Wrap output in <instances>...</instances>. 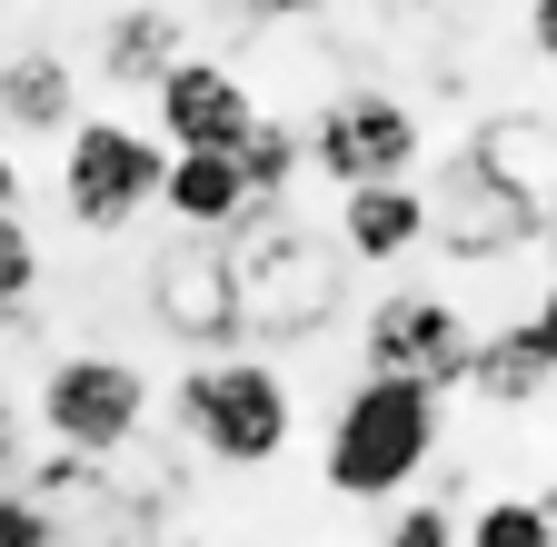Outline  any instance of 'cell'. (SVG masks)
I'll list each match as a JSON object with an SVG mask.
<instances>
[{
	"instance_id": "3957f363",
	"label": "cell",
	"mask_w": 557,
	"mask_h": 547,
	"mask_svg": "<svg viewBox=\"0 0 557 547\" xmlns=\"http://www.w3.org/2000/svg\"><path fill=\"white\" fill-rule=\"evenodd\" d=\"M180 428L209 468H269L289 448V388L269 359H189L180 369Z\"/></svg>"
},
{
	"instance_id": "7a4b0ae2",
	"label": "cell",
	"mask_w": 557,
	"mask_h": 547,
	"mask_svg": "<svg viewBox=\"0 0 557 547\" xmlns=\"http://www.w3.org/2000/svg\"><path fill=\"white\" fill-rule=\"evenodd\" d=\"M438 458V398H418V388H398V378H359L338 398V419H329V488L338 498H398L418 468Z\"/></svg>"
},
{
	"instance_id": "52a82bcc",
	"label": "cell",
	"mask_w": 557,
	"mask_h": 547,
	"mask_svg": "<svg viewBox=\"0 0 557 547\" xmlns=\"http://www.w3.org/2000/svg\"><path fill=\"white\" fill-rule=\"evenodd\" d=\"M359 349H369V378H398L418 398H448L468 378V319L448 299H429V289H398V299L369 309V338H359Z\"/></svg>"
},
{
	"instance_id": "ffe728a7",
	"label": "cell",
	"mask_w": 557,
	"mask_h": 547,
	"mask_svg": "<svg viewBox=\"0 0 557 547\" xmlns=\"http://www.w3.org/2000/svg\"><path fill=\"white\" fill-rule=\"evenodd\" d=\"M379 547H458V508L418 498V508H398V518H388V537H379Z\"/></svg>"
},
{
	"instance_id": "44dd1931",
	"label": "cell",
	"mask_w": 557,
	"mask_h": 547,
	"mask_svg": "<svg viewBox=\"0 0 557 547\" xmlns=\"http://www.w3.org/2000/svg\"><path fill=\"white\" fill-rule=\"evenodd\" d=\"M11 477H21V408L0 398V488H11Z\"/></svg>"
},
{
	"instance_id": "8fae6325",
	"label": "cell",
	"mask_w": 557,
	"mask_h": 547,
	"mask_svg": "<svg viewBox=\"0 0 557 547\" xmlns=\"http://www.w3.org/2000/svg\"><path fill=\"white\" fill-rule=\"evenodd\" d=\"M468 179H487L498 199H518V210L547 220V120L537 110H508V120H487L478 129V150H458Z\"/></svg>"
},
{
	"instance_id": "5b68a950",
	"label": "cell",
	"mask_w": 557,
	"mask_h": 547,
	"mask_svg": "<svg viewBox=\"0 0 557 547\" xmlns=\"http://www.w3.org/2000/svg\"><path fill=\"white\" fill-rule=\"evenodd\" d=\"M40 428H50V448H70V458H120L139 428H150V378H139L129 359L81 349V359H60V369L40 378Z\"/></svg>"
},
{
	"instance_id": "7402d4cb",
	"label": "cell",
	"mask_w": 557,
	"mask_h": 547,
	"mask_svg": "<svg viewBox=\"0 0 557 547\" xmlns=\"http://www.w3.org/2000/svg\"><path fill=\"white\" fill-rule=\"evenodd\" d=\"M537 60H557V0H537Z\"/></svg>"
},
{
	"instance_id": "e0dca14e",
	"label": "cell",
	"mask_w": 557,
	"mask_h": 547,
	"mask_svg": "<svg viewBox=\"0 0 557 547\" xmlns=\"http://www.w3.org/2000/svg\"><path fill=\"white\" fill-rule=\"evenodd\" d=\"M230 170H239V189H249V210H278L289 179H299V129H289V120H249L239 150H230Z\"/></svg>"
},
{
	"instance_id": "5bb4252c",
	"label": "cell",
	"mask_w": 557,
	"mask_h": 547,
	"mask_svg": "<svg viewBox=\"0 0 557 547\" xmlns=\"http://www.w3.org/2000/svg\"><path fill=\"white\" fill-rule=\"evenodd\" d=\"M438 210H448V249H468V259H498V249H528L547 220L537 210H518V199H498L487 179H468L458 160H448V179H438Z\"/></svg>"
},
{
	"instance_id": "603a6c76",
	"label": "cell",
	"mask_w": 557,
	"mask_h": 547,
	"mask_svg": "<svg viewBox=\"0 0 557 547\" xmlns=\"http://www.w3.org/2000/svg\"><path fill=\"white\" fill-rule=\"evenodd\" d=\"M21 210V170H11V150H0V220Z\"/></svg>"
},
{
	"instance_id": "277c9868",
	"label": "cell",
	"mask_w": 557,
	"mask_h": 547,
	"mask_svg": "<svg viewBox=\"0 0 557 547\" xmlns=\"http://www.w3.org/2000/svg\"><path fill=\"white\" fill-rule=\"evenodd\" d=\"M299 170L338 179V189H398L418 170V120L388 90H338L309 129H299Z\"/></svg>"
},
{
	"instance_id": "4fadbf2b",
	"label": "cell",
	"mask_w": 557,
	"mask_h": 547,
	"mask_svg": "<svg viewBox=\"0 0 557 547\" xmlns=\"http://www.w3.org/2000/svg\"><path fill=\"white\" fill-rule=\"evenodd\" d=\"M160 210H170L180 229L230 239V229L249 220V189H239L230 150H170V170H160Z\"/></svg>"
},
{
	"instance_id": "30bf717a",
	"label": "cell",
	"mask_w": 557,
	"mask_h": 547,
	"mask_svg": "<svg viewBox=\"0 0 557 547\" xmlns=\"http://www.w3.org/2000/svg\"><path fill=\"white\" fill-rule=\"evenodd\" d=\"M547 369H557V328H547V309H528L498 338H468V378L458 388L498 398V408H528V398H547Z\"/></svg>"
},
{
	"instance_id": "2e32d148",
	"label": "cell",
	"mask_w": 557,
	"mask_h": 547,
	"mask_svg": "<svg viewBox=\"0 0 557 547\" xmlns=\"http://www.w3.org/2000/svg\"><path fill=\"white\" fill-rule=\"evenodd\" d=\"M0 120H21V129H70V71H60V50L0 60Z\"/></svg>"
},
{
	"instance_id": "9a60e30c",
	"label": "cell",
	"mask_w": 557,
	"mask_h": 547,
	"mask_svg": "<svg viewBox=\"0 0 557 547\" xmlns=\"http://www.w3.org/2000/svg\"><path fill=\"white\" fill-rule=\"evenodd\" d=\"M180 21L170 11H120L110 30H100V80H120V90H160L170 71H180Z\"/></svg>"
},
{
	"instance_id": "ba28073f",
	"label": "cell",
	"mask_w": 557,
	"mask_h": 547,
	"mask_svg": "<svg viewBox=\"0 0 557 547\" xmlns=\"http://www.w3.org/2000/svg\"><path fill=\"white\" fill-rule=\"evenodd\" d=\"M150 309H160V328L180 338V349H199V359H230V338H239L230 249L209 239V229L160 239V259H150Z\"/></svg>"
},
{
	"instance_id": "6da1fadb",
	"label": "cell",
	"mask_w": 557,
	"mask_h": 547,
	"mask_svg": "<svg viewBox=\"0 0 557 547\" xmlns=\"http://www.w3.org/2000/svg\"><path fill=\"white\" fill-rule=\"evenodd\" d=\"M220 249H230L239 338H319L348 309V259H338V239H319L289 210H249Z\"/></svg>"
},
{
	"instance_id": "8992f818",
	"label": "cell",
	"mask_w": 557,
	"mask_h": 547,
	"mask_svg": "<svg viewBox=\"0 0 557 547\" xmlns=\"http://www.w3.org/2000/svg\"><path fill=\"white\" fill-rule=\"evenodd\" d=\"M170 150H150L129 120H70V150H60V210L81 229H129L139 210L160 199Z\"/></svg>"
},
{
	"instance_id": "cb8c5ba5",
	"label": "cell",
	"mask_w": 557,
	"mask_h": 547,
	"mask_svg": "<svg viewBox=\"0 0 557 547\" xmlns=\"http://www.w3.org/2000/svg\"><path fill=\"white\" fill-rule=\"evenodd\" d=\"M249 11H269V21H299V11H319V0H249Z\"/></svg>"
},
{
	"instance_id": "9c48e42d",
	"label": "cell",
	"mask_w": 557,
	"mask_h": 547,
	"mask_svg": "<svg viewBox=\"0 0 557 547\" xmlns=\"http://www.w3.org/2000/svg\"><path fill=\"white\" fill-rule=\"evenodd\" d=\"M259 120L249 80L220 71V60H180V71L160 80V129H170V150H239V129Z\"/></svg>"
},
{
	"instance_id": "ac0fdd59",
	"label": "cell",
	"mask_w": 557,
	"mask_h": 547,
	"mask_svg": "<svg viewBox=\"0 0 557 547\" xmlns=\"http://www.w3.org/2000/svg\"><path fill=\"white\" fill-rule=\"evenodd\" d=\"M468 547H557L547 488H537V498H487V508L468 518Z\"/></svg>"
},
{
	"instance_id": "7c38bea8",
	"label": "cell",
	"mask_w": 557,
	"mask_h": 547,
	"mask_svg": "<svg viewBox=\"0 0 557 547\" xmlns=\"http://www.w3.org/2000/svg\"><path fill=\"white\" fill-rule=\"evenodd\" d=\"M429 239V199L408 179L398 189H338V259L348 269H379V259H408Z\"/></svg>"
},
{
	"instance_id": "d6986e66",
	"label": "cell",
	"mask_w": 557,
	"mask_h": 547,
	"mask_svg": "<svg viewBox=\"0 0 557 547\" xmlns=\"http://www.w3.org/2000/svg\"><path fill=\"white\" fill-rule=\"evenodd\" d=\"M40 289V249H30V229H21V210L0 220V319H11L21 299Z\"/></svg>"
}]
</instances>
